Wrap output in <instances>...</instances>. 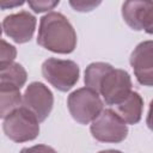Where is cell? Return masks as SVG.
Masks as SVG:
<instances>
[{"label":"cell","mask_w":153,"mask_h":153,"mask_svg":"<svg viewBox=\"0 0 153 153\" xmlns=\"http://www.w3.org/2000/svg\"><path fill=\"white\" fill-rule=\"evenodd\" d=\"M37 44L56 54H71L76 47V32L60 12H49L39 19Z\"/></svg>","instance_id":"1"},{"label":"cell","mask_w":153,"mask_h":153,"mask_svg":"<svg viewBox=\"0 0 153 153\" xmlns=\"http://www.w3.org/2000/svg\"><path fill=\"white\" fill-rule=\"evenodd\" d=\"M103 106L99 94L86 86L73 91L67 98L68 111L73 120L80 124L92 123L104 110Z\"/></svg>","instance_id":"2"},{"label":"cell","mask_w":153,"mask_h":153,"mask_svg":"<svg viewBox=\"0 0 153 153\" xmlns=\"http://www.w3.org/2000/svg\"><path fill=\"white\" fill-rule=\"evenodd\" d=\"M5 135L18 143L35 140L39 134V121L26 108L20 106L4 118Z\"/></svg>","instance_id":"3"},{"label":"cell","mask_w":153,"mask_h":153,"mask_svg":"<svg viewBox=\"0 0 153 153\" xmlns=\"http://www.w3.org/2000/svg\"><path fill=\"white\" fill-rule=\"evenodd\" d=\"M42 75L56 90L67 92L78 82L80 68L72 60L49 57L42 63Z\"/></svg>","instance_id":"4"},{"label":"cell","mask_w":153,"mask_h":153,"mask_svg":"<svg viewBox=\"0 0 153 153\" xmlns=\"http://www.w3.org/2000/svg\"><path fill=\"white\" fill-rule=\"evenodd\" d=\"M90 131L99 142L118 143L127 137L128 126L114 110L104 109L91 123Z\"/></svg>","instance_id":"5"},{"label":"cell","mask_w":153,"mask_h":153,"mask_svg":"<svg viewBox=\"0 0 153 153\" xmlns=\"http://www.w3.org/2000/svg\"><path fill=\"white\" fill-rule=\"evenodd\" d=\"M133 82L129 73L124 69L111 68L102 79L98 93L103 97L106 105H116L129 96Z\"/></svg>","instance_id":"6"},{"label":"cell","mask_w":153,"mask_h":153,"mask_svg":"<svg viewBox=\"0 0 153 153\" xmlns=\"http://www.w3.org/2000/svg\"><path fill=\"white\" fill-rule=\"evenodd\" d=\"M32 112L39 122H43L51 112L54 106V94L43 82H30L23 94V105Z\"/></svg>","instance_id":"7"},{"label":"cell","mask_w":153,"mask_h":153,"mask_svg":"<svg viewBox=\"0 0 153 153\" xmlns=\"http://www.w3.org/2000/svg\"><path fill=\"white\" fill-rule=\"evenodd\" d=\"M122 17L130 29L153 35V1H126L122 5Z\"/></svg>","instance_id":"8"},{"label":"cell","mask_w":153,"mask_h":153,"mask_svg":"<svg viewBox=\"0 0 153 153\" xmlns=\"http://www.w3.org/2000/svg\"><path fill=\"white\" fill-rule=\"evenodd\" d=\"M37 19L27 11H20L6 16L2 20L4 33L13 42L22 44L31 41L36 30Z\"/></svg>","instance_id":"9"},{"label":"cell","mask_w":153,"mask_h":153,"mask_svg":"<svg viewBox=\"0 0 153 153\" xmlns=\"http://www.w3.org/2000/svg\"><path fill=\"white\" fill-rule=\"evenodd\" d=\"M129 62L137 82L153 86V41L140 42L131 51Z\"/></svg>","instance_id":"10"},{"label":"cell","mask_w":153,"mask_h":153,"mask_svg":"<svg viewBox=\"0 0 153 153\" xmlns=\"http://www.w3.org/2000/svg\"><path fill=\"white\" fill-rule=\"evenodd\" d=\"M114 108L115 112L127 124H136L142 117L143 99L139 92L131 91L127 98H124L118 104L114 105Z\"/></svg>","instance_id":"11"},{"label":"cell","mask_w":153,"mask_h":153,"mask_svg":"<svg viewBox=\"0 0 153 153\" xmlns=\"http://www.w3.org/2000/svg\"><path fill=\"white\" fill-rule=\"evenodd\" d=\"M20 105H23L20 88L8 84H0V117L4 120Z\"/></svg>","instance_id":"12"},{"label":"cell","mask_w":153,"mask_h":153,"mask_svg":"<svg viewBox=\"0 0 153 153\" xmlns=\"http://www.w3.org/2000/svg\"><path fill=\"white\" fill-rule=\"evenodd\" d=\"M27 80V73L25 68L17 62L8 66L0 67V84H8L22 88Z\"/></svg>","instance_id":"13"},{"label":"cell","mask_w":153,"mask_h":153,"mask_svg":"<svg viewBox=\"0 0 153 153\" xmlns=\"http://www.w3.org/2000/svg\"><path fill=\"white\" fill-rule=\"evenodd\" d=\"M111 68H112V66L110 63H106V62H92V63H90L85 69V76H84V82H85L86 87H88V88H91L98 93L99 84H100L103 76Z\"/></svg>","instance_id":"14"},{"label":"cell","mask_w":153,"mask_h":153,"mask_svg":"<svg viewBox=\"0 0 153 153\" xmlns=\"http://www.w3.org/2000/svg\"><path fill=\"white\" fill-rule=\"evenodd\" d=\"M17 56V49L12 44L7 43L4 38L1 39V60H0V67L8 66L14 62V59Z\"/></svg>","instance_id":"15"},{"label":"cell","mask_w":153,"mask_h":153,"mask_svg":"<svg viewBox=\"0 0 153 153\" xmlns=\"http://www.w3.org/2000/svg\"><path fill=\"white\" fill-rule=\"evenodd\" d=\"M60 4L59 0H29L27 5L35 13H42L45 11L54 10Z\"/></svg>","instance_id":"16"},{"label":"cell","mask_w":153,"mask_h":153,"mask_svg":"<svg viewBox=\"0 0 153 153\" xmlns=\"http://www.w3.org/2000/svg\"><path fill=\"white\" fill-rule=\"evenodd\" d=\"M100 2H94V1H69V5L74 8V11L79 12H90L92 11L96 6H98Z\"/></svg>","instance_id":"17"},{"label":"cell","mask_w":153,"mask_h":153,"mask_svg":"<svg viewBox=\"0 0 153 153\" xmlns=\"http://www.w3.org/2000/svg\"><path fill=\"white\" fill-rule=\"evenodd\" d=\"M20 153H57V151H55L48 145H35L31 147L23 148Z\"/></svg>","instance_id":"18"},{"label":"cell","mask_w":153,"mask_h":153,"mask_svg":"<svg viewBox=\"0 0 153 153\" xmlns=\"http://www.w3.org/2000/svg\"><path fill=\"white\" fill-rule=\"evenodd\" d=\"M146 124L153 131V99L149 103V108H148V112H147V117H146Z\"/></svg>","instance_id":"19"},{"label":"cell","mask_w":153,"mask_h":153,"mask_svg":"<svg viewBox=\"0 0 153 153\" xmlns=\"http://www.w3.org/2000/svg\"><path fill=\"white\" fill-rule=\"evenodd\" d=\"M24 1H16V2H10V4H6V2H1V7L2 8H6V7H13V6H20L23 5Z\"/></svg>","instance_id":"20"},{"label":"cell","mask_w":153,"mask_h":153,"mask_svg":"<svg viewBox=\"0 0 153 153\" xmlns=\"http://www.w3.org/2000/svg\"><path fill=\"white\" fill-rule=\"evenodd\" d=\"M98 153H122V152L118 149H104V151H100Z\"/></svg>","instance_id":"21"}]
</instances>
